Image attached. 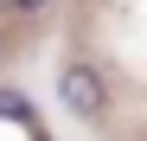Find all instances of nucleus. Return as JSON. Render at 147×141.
Segmentation results:
<instances>
[{
    "label": "nucleus",
    "instance_id": "1",
    "mask_svg": "<svg viewBox=\"0 0 147 141\" xmlns=\"http://www.w3.org/2000/svg\"><path fill=\"white\" fill-rule=\"evenodd\" d=\"M58 103L70 115H102L109 109V83L96 77V64H64L58 70Z\"/></svg>",
    "mask_w": 147,
    "mask_h": 141
},
{
    "label": "nucleus",
    "instance_id": "2",
    "mask_svg": "<svg viewBox=\"0 0 147 141\" xmlns=\"http://www.w3.org/2000/svg\"><path fill=\"white\" fill-rule=\"evenodd\" d=\"M0 122H32V103L19 90H0Z\"/></svg>",
    "mask_w": 147,
    "mask_h": 141
},
{
    "label": "nucleus",
    "instance_id": "3",
    "mask_svg": "<svg viewBox=\"0 0 147 141\" xmlns=\"http://www.w3.org/2000/svg\"><path fill=\"white\" fill-rule=\"evenodd\" d=\"M7 7H13V13H45L51 0H7Z\"/></svg>",
    "mask_w": 147,
    "mask_h": 141
}]
</instances>
